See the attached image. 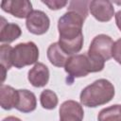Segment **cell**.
<instances>
[{"label":"cell","instance_id":"7402d4cb","mask_svg":"<svg viewBox=\"0 0 121 121\" xmlns=\"http://www.w3.org/2000/svg\"><path fill=\"white\" fill-rule=\"evenodd\" d=\"M2 121H22V120L16 116H8V117L4 118Z\"/></svg>","mask_w":121,"mask_h":121},{"label":"cell","instance_id":"277c9868","mask_svg":"<svg viewBox=\"0 0 121 121\" xmlns=\"http://www.w3.org/2000/svg\"><path fill=\"white\" fill-rule=\"evenodd\" d=\"M64 70L68 74L67 83L69 84H72L77 78H83L90 73L96 72L87 52L85 54H76L71 56L65 63Z\"/></svg>","mask_w":121,"mask_h":121},{"label":"cell","instance_id":"e0dca14e","mask_svg":"<svg viewBox=\"0 0 121 121\" xmlns=\"http://www.w3.org/2000/svg\"><path fill=\"white\" fill-rule=\"evenodd\" d=\"M40 103L41 106L45 110H53L57 107L59 103L58 96L55 92L45 89L41 93L40 95Z\"/></svg>","mask_w":121,"mask_h":121},{"label":"cell","instance_id":"8fae6325","mask_svg":"<svg viewBox=\"0 0 121 121\" xmlns=\"http://www.w3.org/2000/svg\"><path fill=\"white\" fill-rule=\"evenodd\" d=\"M1 27H0V42L2 43H10L17 40L21 34L22 29L19 25L15 23H9L5 18H1Z\"/></svg>","mask_w":121,"mask_h":121},{"label":"cell","instance_id":"30bf717a","mask_svg":"<svg viewBox=\"0 0 121 121\" xmlns=\"http://www.w3.org/2000/svg\"><path fill=\"white\" fill-rule=\"evenodd\" d=\"M27 79L30 84L36 88L44 87L49 81L48 67L42 62L35 63V65L28 71Z\"/></svg>","mask_w":121,"mask_h":121},{"label":"cell","instance_id":"7c38bea8","mask_svg":"<svg viewBox=\"0 0 121 121\" xmlns=\"http://www.w3.org/2000/svg\"><path fill=\"white\" fill-rule=\"evenodd\" d=\"M36 106V95L32 92L26 89L18 90V102L15 107L16 110L24 113H28L35 111Z\"/></svg>","mask_w":121,"mask_h":121},{"label":"cell","instance_id":"44dd1931","mask_svg":"<svg viewBox=\"0 0 121 121\" xmlns=\"http://www.w3.org/2000/svg\"><path fill=\"white\" fill-rule=\"evenodd\" d=\"M115 23H116V26L117 27L119 28V30L121 31V10H118L115 14Z\"/></svg>","mask_w":121,"mask_h":121},{"label":"cell","instance_id":"6da1fadb","mask_svg":"<svg viewBox=\"0 0 121 121\" xmlns=\"http://www.w3.org/2000/svg\"><path fill=\"white\" fill-rule=\"evenodd\" d=\"M84 21L83 17L72 10H67L58 21V43L69 56L76 55L83 46L82 26Z\"/></svg>","mask_w":121,"mask_h":121},{"label":"cell","instance_id":"5b68a950","mask_svg":"<svg viewBox=\"0 0 121 121\" xmlns=\"http://www.w3.org/2000/svg\"><path fill=\"white\" fill-rule=\"evenodd\" d=\"M39 60V48L33 42L20 43L16 44L11 52L12 65L21 69L25 66L37 63Z\"/></svg>","mask_w":121,"mask_h":121},{"label":"cell","instance_id":"2e32d148","mask_svg":"<svg viewBox=\"0 0 121 121\" xmlns=\"http://www.w3.org/2000/svg\"><path fill=\"white\" fill-rule=\"evenodd\" d=\"M98 121H121V105L115 104L102 109L98 115Z\"/></svg>","mask_w":121,"mask_h":121},{"label":"cell","instance_id":"9a60e30c","mask_svg":"<svg viewBox=\"0 0 121 121\" xmlns=\"http://www.w3.org/2000/svg\"><path fill=\"white\" fill-rule=\"evenodd\" d=\"M13 47H11L9 44L3 43L0 46V60H1V68H2V81L6 78L7 72L10 69L12 65L11 60V52Z\"/></svg>","mask_w":121,"mask_h":121},{"label":"cell","instance_id":"9c48e42d","mask_svg":"<svg viewBox=\"0 0 121 121\" xmlns=\"http://www.w3.org/2000/svg\"><path fill=\"white\" fill-rule=\"evenodd\" d=\"M84 111L75 100H66L60 107V121H82Z\"/></svg>","mask_w":121,"mask_h":121},{"label":"cell","instance_id":"52a82bcc","mask_svg":"<svg viewBox=\"0 0 121 121\" xmlns=\"http://www.w3.org/2000/svg\"><path fill=\"white\" fill-rule=\"evenodd\" d=\"M1 9L5 12L20 19L27 18L33 11L31 2L27 0H4L1 2Z\"/></svg>","mask_w":121,"mask_h":121},{"label":"cell","instance_id":"5bb4252c","mask_svg":"<svg viewBox=\"0 0 121 121\" xmlns=\"http://www.w3.org/2000/svg\"><path fill=\"white\" fill-rule=\"evenodd\" d=\"M18 102V90L6 84L0 88V105L4 110H11L16 107Z\"/></svg>","mask_w":121,"mask_h":121},{"label":"cell","instance_id":"4fadbf2b","mask_svg":"<svg viewBox=\"0 0 121 121\" xmlns=\"http://www.w3.org/2000/svg\"><path fill=\"white\" fill-rule=\"evenodd\" d=\"M46 54L50 63L56 67H64L68 59L71 57L63 51L58 42L53 43L48 46Z\"/></svg>","mask_w":121,"mask_h":121},{"label":"cell","instance_id":"ffe728a7","mask_svg":"<svg viewBox=\"0 0 121 121\" xmlns=\"http://www.w3.org/2000/svg\"><path fill=\"white\" fill-rule=\"evenodd\" d=\"M112 53V58L119 64H121V38H119L117 41L114 42Z\"/></svg>","mask_w":121,"mask_h":121},{"label":"cell","instance_id":"7a4b0ae2","mask_svg":"<svg viewBox=\"0 0 121 121\" xmlns=\"http://www.w3.org/2000/svg\"><path fill=\"white\" fill-rule=\"evenodd\" d=\"M114 94L113 84L106 78H99L81 91L79 99L81 105L95 108L109 103L113 98Z\"/></svg>","mask_w":121,"mask_h":121},{"label":"cell","instance_id":"ba28073f","mask_svg":"<svg viewBox=\"0 0 121 121\" xmlns=\"http://www.w3.org/2000/svg\"><path fill=\"white\" fill-rule=\"evenodd\" d=\"M89 10L93 17L99 22H109L114 15L112 3L108 0L90 1Z\"/></svg>","mask_w":121,"mask_h":121},{"label":"cell","instance_id":"ac0fdd59","mask_svg":"<svg viewBox=\"0 0 121 121\" xmlns=\"http://www.w3.org/2000/svg\"><path fill=\"white\" fill-rule=\"evenodd\" d=\"M89 5H90V1H87V0H84V1H77V0L76 1H70L69 4H68L67 10L76 11L81 17L86 19L87 16H88Z\"/></svg>","mask_w":121,"mask_h":121},{"label":"cell","instance_id":"d6986e66","mask_svg":"<svg viewBox=\"0 0 121 121\" xmlns=\"http://www.w3.org/2000/svg\"><path fill=\"white\" fill-rule=\"evenodd\" d=\"M42 3L44 4L45 6H47L52 10L60 9L68 4V2L65 1V0H45V1L42 0Z\"/></svg>","mask_w":121,"mask_h":121},{"label":"cell","instance_id":"3957f363","mask_svg":"<svg viewBox=\"0 0 121 121\" xmlns=\"http://www.w3.org/2000/svg\"><path fill=\"white\" fill-rule=\"evenodd\" d=\"M114 42L112 39L106 34L96 35L89 46L87 55L93 61L96 72L103 70L105 61L109 60L112 57V46Z\"/></svg>","mask_w":121,"mask_h":121},{"label":"cell","instance_id":"8992f818","mask_svg":"<svg viewBox=\"0 0 121 121\" xmlns=\"http://www.w3.org/2000/svg\"><path fill=\"white\" fill-rule=\"evenodd\" d=\"M26 26L28 31L34 35H43L50 26L49 17L42 10H33L26 18Z\"/></svg>","mask_w":121,"mask_h":121}]
</instances>
